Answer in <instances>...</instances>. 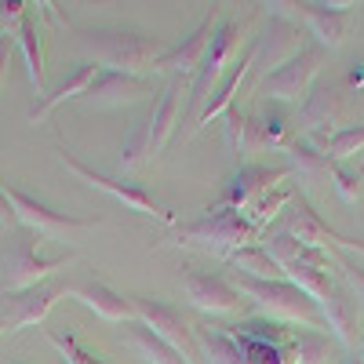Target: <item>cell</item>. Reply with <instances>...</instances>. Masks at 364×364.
<instances>
[{"mask_svg": "<svg viewBox=\"0 0 364 364\" xmlns=\"http://www.w3.org/2000/svg\"><path fill=\"white\" fill-rule=\"evenodd\" d=\"M317 306H321L324 324L331 328V336H336L343 346H357V306H353V299L336 284L328 291V299L317 302Z\"/></svg>", "mask_w": 364, "mask_h": 364, "instance_id": "44dd1931", "label": "cell"}, {"mask_svg": "<svg viewBox=\"0 0 364 364\" xmlns=\"http://www.w3.org/2000/svg\"><path fill=\"white\" fill-rule=\"evenodd\" d=\"M58 164H63L66 171H73L80 182H87L91 190H102L106 197H113L117 204H124L128 211H135V215H146V219H157V223H168V226H175L178 219H175V211H168L154 193H146V190H139V186H132V182H120V178H109V175H102V171H95V168H87V164H80L66 146H58Z\"/></svg>", "mask_w": 364, "mask_h": 364, "instance_id": "277c9868", "label": "cell"}, {"mask_svg": "<svg viewBox=\"0 0 364 364\" xmlns=\"http://www.w3.org/2000/svg\"><path fill=\"white\" fill-rule=\"evenodd\" d=\"M331 255V266H336L339 273H343V281H346V288L357 295V302H360V306H364V269L360 266H353L343 252H328Z\"/></svg>", "mask_w": 364, "mask_h": 364, "instance_id": "4dcf8cb0", "label": "cell"}, {"mask_svg": "<svg viewBox=\"0 0 364 364\" xmlns=\"http://www.w3.org/2000/svg\"><path fill=\"white\" fill-rule=\"evenodd\" d=\"M321 63H324V48H317V44L299 48L284 66H277V70L262 80V91H266L269 99L295 102V99H302V95L310 91L314 77L321 73Z\"/></svg>", "mask_w": 364, "mask_h": 364, "instance_id": "9c48e42d", "label": "cell"}, {"mask_svg": "<svg viewBox=\"0 0 364 364\" xmlns=\"http://www.w3.org/2000/svg\"><path fill=\"white\" fill-rule=\"evenodd\" d=\"M350 84H353V87H360V84H364V63H360V70L350 77Z\"/></svg>", "mask_w": 364, "mask_h": 364, "instance_id": "d590c367", "label": "cell"}, {"mask_svg": "<svg viewBox=\"0 0 364 364\" xmlns=\"http://www.w3.org/2000/svg\"><path fill=\"white\" fill-rule=\"evenodd\" d=\"M302 120H306V128L310 135L324 146L331 135H336V128L343 124V99H339V91L336 87H317L306 109H302Z\"/></svg>", "mask_w": 364, "mask_h": 364, "instance_id": "d6986e66", "label": "cell"}, {"mask_svg": "<svg viewBox=\"0 0 364 364\" xmlns=\"http://www.w3.org/2000/svg\"><path fill=\"white\" fill-rule=\"evenodd\" d=\"M288 237H295L299 245H306L314 252H357V255H364L360 240H350V237L336 233L306 200H299L291 208V215H288Z\"/></svg>", "mask_w": 364, "mask_h": 364, "instance_id": "8fae6325", "label": "cell"}, {"mask_svg": "<svg viewBox=\"0 0 364 364\" xmlns=\"http://www.w3.org/2000/svg\"><path fill=\"white\" fill-rule=\"evenodd\" d=\"M4 197H8V204H11V211H15L18 226H26L29 233H37V237L66 240L70 233L102 226V219H73V215H58V211H51L48 204H41V200H33L29 193H22L18 186H4Z\"/></svg>", "mask_w": 364, "mask_h": 364, "instance_id": "8992f818", "label": "cell"}, {"mask_svg": "<svg viewBox=\"0 0 364 364\" xmlns=\"http://www.w3.org/2000/svg\"><path fill=\"white\" fill-rule=\"evenodd\" d=\"M58 295H66V284H37L22 295H11V331H22V328H33L48 317V310L58 302Z\"/></svg>", "mask_w": 364, "mask_h": 364, "instance_id": "ac0fdd59", "label": "cell"}, {"mask_svg": "<svg viewBox=\"0 0 364 364\" xmlns=\"http://www.w3.org/2000/svg\"><path fill=\"white\" fill-rule=\"evenodd\" d=\"M154 95V77H132V73H109L99 70L95 84L84 91L87 109H113V106H135Z\"/></svg>", "mask_w": 364, "mask_h": 364, "instance_id": "30bf717a", "label": "cell"}, {"mask_svg": "<svg viewBox=\"0 0 364 364\" xmlns=\"http://www.w3.org/2000/svg\"><path fill=\"white\" fill-rule=\"evenodd\" d=\"M48 343L63 353V360L66 364H102L99 357H91L87 350H80V343H77V336H63V331H48Z\"/></svg>", "mask_w": 364, "mask_h": 364, "instance_id": "83f0119b", "label": "cell"}, {"mask_svg": "<svg viewBox=\"0 0 364 364\" xmlns=\"http://www.w3.org/2000/svg\"><path fill=\"white\" fill-rule=\"evenodd\" d=\"M11 48H0V87L8 84V73H11Z\"/></svg>", "mask_w": 364, "mask_h": 364, "instance_id": "836d02e7", "label": "cell"}, {"mask_svg": "<svg viewBox=\"0 0 364 364\" xmlns=\"http://www.w3.org/2000/svg\"><path fill=\"white\" fill-rule=\"evenodd\" d=\"M132 310H135V321L142 328H149L161 343H168L171 350H178L190 364H197V353H200V343L193 336V324L182 321V314L168 302H157V299H132Z\"/></svg>", "mask_w": 364, "mask_h": 364, "instance_id": "ba28073f", "label": "cell"}, {"mask_svg": "<svg viewBox=\"0 0 364 364\" xmlns=\"http://www.w3.org/2000/svg\"><path fill=\"white\" fill-rule=\"evenodd\" d=\"M70 262H73V252L55 255V259L37 255L33 237L22 233L15 245L8 248V255H4V284H8L11 295H22V291H29V288L44 284V277H51L55 269H63V266H70Z\"/></svg>", "mask_w": 364, "mask_h": 364, "instance_id": "52a82bcc", "label": "cell"}, {"mask_svg": "<svg viewBox=\"0 0 364 364\" xmlns=\"http://www.w3.org/2000/svg\"><path fill=\"white\" fill-rule=\"evenodd\" d=\"M353 8L357 4H299L302 22L314 29L317 48H339L353 26Z\"/></svg>", "mask_w": 364, "mask_h": 364, "instance_id": "9a60e30c", "label": "cell"}, {"mask_svg": "<svg viewBox=\"0 0 364 364\" xmlns=\"http://www.w3.org/2000/svg\"><path fill=\"white\" fill-rule=\"evenodd\" d=\"M178 240H186V245H197V248H208V252L230 259L240 248H252L255 240H259V230L245 215H240V211L208 208V215L200 223H190V226L178 230Z\"/></svg>", "mask_w": 364, "mask_h": 364, "instance_id": "3957f363", "label": "cell"}, {"mask_svg": "<svg viewBox=\"0 0 364 364\" xmlns=\"http://www.w3.org/2000/svg\"><path fill=\"white\" fill-rule=\"evenodd\" d=\"M11 331V317H8V310H0V339H4Z\"/></svg>", "mask_w": 364, "mask_h": 364, "instance_id": "e575fe53", "label": "cell"}, {"mask_svg": "<svg viewBox=\"0 0 364 364\" xmlns=\"http://www.w3.org/2000/svg\"><path fill=\"white\" fill-rule=\"evenodd\" d=\"M128 339H132L135 353H139L146 364H190L178 350H171L168 343H161V339L154 336V331L142 328V324H132V328H128Z\"/></svg>", "mask_w": 364, "mask_h": 364, "instance_id": "484cf974", "label": "cell"}, {"mask_svg": "<svg viewBox=\"0 0 364 364\" xmlns=\"http://www.w3.org/2000/svg\"><path fill=\"white\" fill-rule=\"evenodd\" d=\"M255 44L245 51V55H240L237 58V63L230 66V73L223 77V84L215 87V95H211L208 99V106H204V113L197 117V124H193V132H200L204 124H211V120H215V117H226L233 106H237V91H240V84H245V77L252 73V66H255Z\"/></svg>", "mask_w": 364, "mask_h": 364, "instance_id": "e0dca14e", "label": "cell"}, {"mask_svg": "<svg viewBox=\"0 0 364 364\" xmlns=\"http://www.w3.org/2000/svg\"><path fill=\"white\" fill-rule=\"evenodd\" d=\"M15 48L22 51L26 58V73H29V84H33L37 95H48L44 91V48H41V26L33 18V11H29L18 29H15Z\"/></svg>", "mask_w": 364, "mask_h": 364, "instance_id": "7402d4cb", "label": "cell"}, {"mask_svg": "<svg viewBox=\"0 0 364 364\" xmlns=\"http://www.w3.org/2000/svg\"><path fill=\"white\" fill-rule=\"evenodd\" d=\"M357 154H364V124H357V128H339L336 135L324 142V157H328V161H350V157H357Z\"/></svg>", "mask_w": 364, "mask_h": 364, "instance_id": "4316f807", "label": "cell"}, {"mask_svg": "<svg viewBox=\"0 0 364 364\" xmlns=\"http://www.w3.org/2000/svg\"><path fill=\"white\" fill-rule=\"evenodd\" d=\"M15 226H18V219H15V211L4 197V186H0V230H15Z\"/></svg>", "mask_w": 364, "mask_h": 364, "instance_id": "d6a6232c", "label": "cell"}, {"mask_svg": "<svg viewBox=\"0 0 364 364\" xmlns=\"http://www.w3.org/2000/svg\"><path fill=\"white\" fill-rule=\"evenodd\" d=\"M248 124H252V117L240 113L237 106L226 113V142H230V149H237V154L248 149Z\"/></svg>", "mask_w": 364, "mask_h": 364, "instance_id": "f546056e", "label": "cell"}, {"mask_svg": "<svg viewBox=\"0 0 364 364\" xmlns=\"http://www.w3.org/2000/svg\"><path fill=\"white\" fill-rule=\"evenodd\" d=\"M215 26H219L215 18H204L190 37H182V44L168 48L161 55V63H157V73H168V77H190V73H197L200 63H204V51L211 44V33H215Z\"/></svg>", "mask_w": 364, "mask_h": 364, "instance_id": "5bb4252c", "label": "cell"}, {"mask_svg": "<svg viewBox=\"0 0 364 364\" xmlns=\"http://www.w3.org/2000/svg\"><path fill=\"white\" fill-rule=\"evenodd\" d=\"M164 51L168 48H161L157 37L135 33V29H99L84 37V63H95L109 73L154 77Z\"/></svg>", "mask_w": 364, "mask_h": 364, "instance_id": "6da1fadb", "label": "cell"}, {"mask_svg": "<svg viewBox=\"0 0 364 364\" xmlns=\"http://www.w3.org/2000/svg\"><path fill=\"white\" fill-rule=\"evenodd\" d=\"M350 364H360V360H350Z\"/></svg>", "mask_w": 364, "mask_h": 364, "instance_id": "8d00e7d4", "label": "cell"}, {"mask_svg": "<svg viewBox=\"0 0 364 364\" xmlns=\"http://www.w3.org/2000/svg\"><path fill=\"white\" fill-rule=\"evenodd\" d=\"M291 346L299 350V364H324L328 357V343L321 339V331H302L299 339H291Z\"/></svg>", "mask_w": 364, "mask_h": 364, "instance_id": "f1b7e54d", "label": "cell"}, {"mask_svg": "<svg viewBox=\"0 0 364 364\" xmlns=\"http://www.w3.org/2000/svg\"><path fill=\"white\" fill-rule=\"evenodd\" d=\"M331 178H336V190H339V197L346 200V204H353L357 197H360V168L357 171H346V168H331Z\"/></svg>", "mask_w": 364, "mask_h": 364, "instance_id": "1f68e13d", "label": "cell"}, {"mask_svg": "<svg viewBox=\"0 0 364 364\" xmlns=\"http://www.w3.org/2000/svg\"><path fill=\"white\" fill-rule=\"evenodd\" d=\"M226 262H233L240 273H245V277H255V281H284V269H281V262L273 259L266 248H259V245L233 252Z\"/></svg>", "mask_w": 364, "mask_h": 364, "instance_id": "d4e9b609", "label": "cell"}, {"mask_svg": "<svg viewBox=\"0 0 364 364\" xmlns=\"http://www.w3.org/2000/svg\"><path fill=\"white\" fill-rule=\"evenodd\" d=\"M95 77H99V66L95 63H80L63 84H58L55 91H48V95L41 99V106L33 109V113H29V124H41V120H48V113L51 109H58V106H63V102H70V99H84V91L91 87V84H95Z\"/></svg>", "mask_w": 364, "mask_h": 364, "instance_id": "ffe728a7", "label": "cell"}, {"mask_svg": "<svg viewBox=\"0 0 364 364\" xmlns=\"http://www.w3.org/2000/svg\"><path fill=\"white\" fill-rule=\"evenodd\" d=\"M288 157L302 178V186H306V193H317L328 186L331 178V161L324 157V149H314L310 142H291L288 146Z\"/></svg>", "mask_w": 364, "mask_h": 364, "instance_id": "603a6c76", "label": "cell"}, {"mask_svg": "<svg viewBox=\"0 0 364 364\" xmlns=\"http://www.w3.org/2000/svg\"><path fill=\"white\" fill-rule=\"evenodd\" d=\"M237 291L245 295L252 306L273 321H284V324H302L306 331H317L324 324L321 317V306L306 295L299 291L291 281H255V277H237Z\"/></svg>", "mask_w": 364, "mask_h": 364, "instance_id": "7a4b0ae2", "label": "cell"}, {"mask_svg": "<svg viewBox=\"0 0 364 364\" xmlns=\"http://www.w3.org/2000/svg\"><path fill=\"white\" fill-rule=\"evenodd\" d=\"M66 295L80 299L87 310H95L102 321L109 324H128L135 321V310H132V299H124L120 291H113L109 284H99V281H80V284H66Z\"/></svg>", "mask_w": 364, "mask_h": 364, "instance_id": "2e32d148", "label": "cell"}, {"mask_svg": "<svg viewBox=\"0 0 364 364\" xmlns=\"http://www.w3.org/2000/svg\"><path fill=\"white\" fill-rule=\"evenodd\" d=\"M237 51H240V26H237L233 18H226V22L215 26L211 44H208V51H204V63H200V70L193 73V87H190V113H193V124H197V117L204 113L208 99L215 95V87L223 84L226 66L237 63Z\"/></svg>", "mask_w": 364, "mask_h": 364, "instance_id": "5b68a950", "label": "cell"}, {"mask_svg": "<svg viewBox=\"0 0 364 364\" xmlns=\"http://www.w3.org/2000/svg\"><path fill=\"white\" fill-rule=\"evenodd\" d=\"M288 178V168H262V164H248L233 175V182L226 186V193L219 197L215 208H230V211H248L252 204H259L262 197H269L273 186H281Z\"/></svg>", "mask_w": 364, "mask_h": 364, "instance_id": "7c38bea8", "label": "cell"}, {"mask_svg": "<svg viewBox=\"0 0 364 364\" xmlns=\"http://www.w3.org/2000/svg\"><path fill=\"white\" fill-rule=\"evenodd\" d=\"M186 299L204 314H237L245 306V295L237 291V284H230L219 273H204V269H190L182 277Z\"/></svg>", "mask_w": 364, "mask_h": 364, "instance_id": "4fadbf2b", "label": "cell"}, {"mask_svg": "<svg viewBox=\"0 0 364 364\" xmlns=\"http://www.w3.org/2000/svg\"><path fill=\"white\" fill-rule=\"evenodd\" d=\"M157 161V149H154V124H149V117L142 124H135V132L128 135L124 149H120V171H139L146 164Z\"/></svg>", "mask_w": 364, "mask_h": 364, "instance_id": "cb8c5ba5", "label": "cell"}]
</instances>
